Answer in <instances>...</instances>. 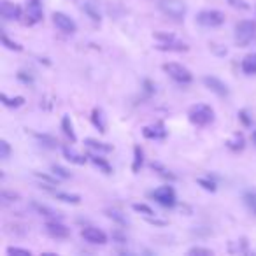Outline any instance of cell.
Wrapping results in <instances>:
<instances>
[{"label": "cell", "instance_id": "cell-1", "mask_svg": "<svg viewBox=\"0 0 256 256\" xmlns=\"http://www.w3.org/2000/svg\"><path fill=\"white\" fill-rule=\"evenodd\" d=\"M188 118L196 126H207V124L214 121V110L207 104H196V106L190 107Z\"/></svg>", "mask_w": 256, "mask_h": 256}, {"label": "cell", "instance_id": "cell-2", "mask_svg": "<svg viewBox=\"0 0 256 256\" xmlns=\"http://www.w3.org/2000/svg\"><path fill=\"white\" fill-rule=\"evenodd\" d=\"M256 37V23L251 20H244V22L237 23L235 26V40L238 46H248L249 42H252Z\"/></svg>", "mask_w": 256, "mask_h": 256}, {"label": "cell", "instance_id": "cell-3", "mask_svg": "<svg viewBox=\"0 0 256 256\" xmlns=\"http://www.w3.org/2000/svg\"><path fill=\"white\" fill-rule=\"evenodd\" d=\"M158 8L165 16L176 20V22H181L186 14V4L182 0H160Z\"/></svg>", "mask_w": 256, "mask_h": 256}, {"label": "cell", "instance_id": "cell-4", "mask_svg": "<svg viewBox=\"0 0 256 256\" xmlns=\"http://www.w3.org/2000/svg\"><path fill=\"white\" fill-rule=\"evenodd\" d=\"M164 70L174 79L176 82L179 84H188V82L193 81V76L184 65L181 64H176V62H170V64H165L164 65Z\"/></svg>", "mask_w": 256, "mask_h": 256}, {"label": "cell", "instance_id": "cell-5", "mask_svg": "<svg viewBox=\"0 0 256 256\" xmlns=\"http://www.w3.org/2000/svg\"><path fill=\"white\" fill-rule=\"evenodd\" d=\"M196 23L207 26V28H216L224 23V14L216 9H206V11H200L196 14Z\"/></svg>", "mask_w": 256, "mask_h": 256}, {"label": "cell", "instance_id": "cell-6", "mask_svg": "<svg viewBox=\"0 0 256 256\" xmlns=\"http://www.w3.org/2000/svg\"><path fill=\"white\" fill-rule=\"evenodd\" d=\"M151 196H153L154 200H156L160 206L164 207H174L176 204H178V200H176V192L172 186H160V188H156L153 193H151Z\"/></svg>", "mask_w": 256, "mask_h": 256}, {"label": "cell", "instance_id": "cell-7", "mask_svg": "<svg viewBox=\"0 0 256 256\" xmlns=\"http://www.w3.org/2000/svg\"><path fill=\"white\" fill-rule=\"evenodd\" d=\"M53 23L56 25V28L62 30L64 34H74L76 30H78L76 22L70 18V16L65 14V12H54V14H53Z\"/></svg>", "mask_w": 256, "mask_h": 256}, {"label": "cell", "instance_id": "cell-8", "mask_svg": "<svg viewBox=\"0 0 256 256\" xmlns=\"http://www.w3.org/2000/svg\"><path fill=\"white\" fill-rule=\"evenodd\" d=\"M81 237L84 238L86 242H90V244H96V246L107 244V235L104 234L102 230L95 228V226H86V228H82V230H81Z\"/></svg>", "mask_w": 256, "mask_h": 256}, {"label": "cell", "instance_id": "cell-9", "mask_svg": "<svg viewBox=\"0 0 256 256\" xmlns=\"http://www.w3.org/2000/svg\"><path fill=\"white\" fill-rule=\"evenodd\" d=\"M202 81H204V84H206V88H209L210 92L216 93L218 96H228V93H230L228 86L224 84L221 79L214 78V76H206Z\"/></svg>", "mask_w": 256, "mask_h": 256}, {"label": "cell", "instance_id": "cell-10", "mask_svg": "<svg viewBox=\"0 0 256 256\" xmlns=\"http://www.w3.org/2000/svg\"><path fill=\"white\" fill-rule=\"evenodd\" d=\"M44 228H46L48 235H51L53 238H67L68 235H70V230H68L65 224H62L58 220L48 221V223L44 224Z\"/></svg>", "mask_w": 256, "mask_h": 256}, {"label": "cell", "instance_id": "cell-11", "mask_svg": "<svg viewBox=\"0 0 256 256\" xmlns=\"http://www.w3.org/2000/svg\"><path fill=\"white\" fill-rule=\"evenodd\" d=\"M0 14L4 20H20L22 18V9H20V6L12 4L9 0H4L0 4Z\"/></svg>", "mask_w": 256, "mask_h": 256}, {"label": "cell", "instance_id": "cell-12", "mask_svg": "<svg viewBox=\"0 0 256 256\" xmlns=\"http://www.w3.org/2000/svg\"><path fill=\"white\" fill-rule=\"evenodd\" d=\"M144 137H148V139H164L165 136H167V130H165V124L162 123V121H158L156 124H151V126H146L142 130Z\"/></svg>", "mask_w": 256, "mask_h": 256}, {"label": "cell", "instance_id": "cell-13", "mask_svg": "<svg viewBox=\"0 0 256 256\" xmlns=\"http://www.w3.org/2000/svg\"><path fill=\"white\" fill-rule=\"evenodd\" d=\"M42 20V9H40L39 0H30L28 4V25L40 22Z\"/></svg>", "mask_w": 256, "mask_h": 256}, {"label": "cell", "instance_id": "cell-14", "mask_svg": "<svg viewBox=\"0 0 256 256\" xmlns=\"http://www.w3.org/2000/svg\"><path fill=\"white\" fill-rule=\"evenodd\" d=\"M156 50H160V51H178V53H181V51H188V46H186L184 42H179L178 39H172V40H167V42H158Z\"/></svg>", "mask_w": 256, "mask_h": 256}, {"label": "cell", "instance_id": "cell-15", "mask_svg": "<svg viewBox=\"0 0 256 256\" xmlns=\"http://www.w3.org/2000/svg\"><path fill=\"white\" fill-rule=\"evenodd\" d=\"M242 67V72L248 76H254L256 74V53H249L244 56V60H242L240 64Z\"/></svg>", "mask_w": 256, "mask_h": 256}, {"label": "cell", "instance_id": "cell-16", "mask_svg": "<svg viewBox=\"0 0 256 256\" xmlns=\"http://www.w3.org/2000/svg\"><path fill=\"white\" fill-rule=\"evenodd\" d=\"M32 209L37 210L40 216H46V218H51V220H60V212L48 206H42V204H37V202H32Z\"/></svg>", "mask_w": 256, "mask_h": 256}, {"label": "cell", "instance_id": "cell-17", "mask_svg": "<svg viewBox=\"0 0 256 256\" xmlns=\"http://www.w3.org/2000/svg\"><path fill=\"white\" fill-rule=\"evenodd\" d=\"M64 156H65V160H68L70 164H76V165H84L86 162H88V158L86 156H82V154H79V153H76L74 150H70V148H64Z\"/></svg>", "mask_w": 256, "mask_h": 256}, {"label": "cell", "instance_id": "cell-18", "mask_svg": "<svg viewBox=\"0 0 256 256\" xmlns=\"http://www.w3.org/2000/svg\"><path fill=\"white\" fill-rule=\"evenodd\" d=\"M244 146H246L244 136H242V134H238V132L234 134V136L226 140V148H228V150H232V151H242V150H244Z\"/></svg>", "mask_w": 256, "mask_h": 256}, {"label": "cell", "instance_id": "cell-19", "mask_svg": "<svg viewBox=\"0 0 256 256\" xmlns=\"http://www.w3.org/2000/svg\"><path fill=\"white\" fill-rule=\"evenodd\" d=\"M36 139L40 142V146L48 148V150H56L60 144H58V140L54 139L53 136H48V134H36Z\"/></svg>", "mask_w": 256, "mask_h": 256}, {"label": "cell", "instance_id": "cell-20", "mask_svg": "<svg viewBox=\"0 0 256 256\" xmlns=\"http://www.w3.org/2000/svg\"><path fill=\"white\" fill-rule=\"evenodd\" d=\"M144 164V151L142 148L139 146V144H136L134 146V164H132V170L134 172H139L140 167H142Z\"/></svg>", "mask_w": 256, "mask_h": 256}, {"label": "cell", "instance_id": "cell-21", "mask_svg": "<svg viewBox=\"0 0 256 256\" xmlns=\"http://www.w3.org/2000/svg\"><path fill=\"white\" fill-rule=\"evenodd\" d=\"M88 158L93 162V165H95V167H98L100 170L104 172V174H110V172H112V167H110L109 162H107L106 158H100L98 154H90Z\"/></svg>", "mask_w": 256, "mask_h": 256}, {"label": "cell", "instance_id": "cell-22", "mask_svg": "<svg viewBox=\"0 0 256 256\" xmlns=\"http://www.w3.org/2000/svg\"><path fill=\"white\" fill-rule=\"evenodd\" d=\"M84 144L88 148H92V150L100 151V153H109V151H112V146H110V144L100 142V140H96V139H86Z\"/></svg>", "mask_w": 256, "mask_h": 256}, {"label": "cell", "instance_id": "cell-23", "mask_svg": "<svg viewBox=\"0 0 256 256\" xmlns=\"http://www.w3.org/2000/svg\"><path fill=\"white\" fill-rule=\"evenodd\" d=\"M54 198L62 200L65 204H79L81 202V196L79 195H72V193H64V192H53Z\"/></svg>", "mask_w": 256, "mask_h": 256}, {"label": "cell", "instance_id": "cell-24", "mask_svg": "<svg viewBox=\"0 0 256 256\" xmlns=\"http://www.w3.org/2000/svg\"><path fill=\"white\" fill-rule=\"evenodd\" d=\"M62 130H64V134L68 137V139L72 140V142H76V134H74V128H72V123H70V118L65 114L64 120H62Z\"/></svg>", "mask_w": 256, "mask_h": 256}, {"label": "cell", "instance_id": "cell-25", "mask_svg": "<svg viewBox=\"0 0 256 256\" xmlns=\"http://www.w3.org/2000/svg\"><path fill=\"white\" fill-rule=\"evenodd\" d=\"M82 11H84L86 14L90 16V20H92V22L100 23V12H98V9H96L93 4H90V2H86V4H82Z\"/></svg>", "mask_w": 256, "mask_h": 256}, {"label": "cell", "instance_id": "cell-26", "mask_svg": "<svg viewBox=\"0 0 256 256\" xmlns=\"http://www.w3.org/2000/svg\"><path fill=\"white\" fill-rule=\"evenodd\" d=\"M92 121H93V124H95L96 128H98L100 132H106V123H104V116H102V110L100 109H93V112H92Z\"/></svg>", "mask_w": 256, "mask_h": 256}, {"label": "cell", "instance_id": "cell-27", "mask_svg": "<svg viewBox=\"0 0 256 256\" xmlns=\"http://www.w3.org/2000/svg\"><path fill=\"white\" fill-rule=\"evenodd\" d=\"M0 98H2L4 106H8V107H20V106H23V104H25V98H23V96H14V98H9L6 93H2V95H0Z\"/></svg>", "mask_w": 256, "mask_h": 256}, {"label": "cell", "instance_id": "cell-28", "mask_svg": "<svg viewBox=\"0 0 256 256\" xmlns=\"http://www.w3.org/2000/svg\"><path fill=\"white\" fill-rule=\"evenodd\" d=\"M244 204L252 214H256V192H246L244 193Z\"/></svg>", "mask_w": 256, "mask_h": 256}, {"label": "cell", "instance_id": "cell-29", "mask_svg": "<svg viewBox=\"0 0 256 256\" xmlns=\"http://www.w3.org/2000/svg\"><path fill=\"white\" fill-rule=\"evenodd\" d=\"M106 214L110 218V220H114L116 223H120V224H128V220L123 216V214L120 212L118 209H107L106 210Z\"/></svg>", "mask_w": 256, "mask_h": 256}, {"label": "cell", "instance_id": "cell-30", "mask_svg": "<svg viewBox=\"0 0 256 256\" xmlns=\"http://www.w3.org/2000/svg\"><path fill=\"white\" fill-rule=\"evenodd\" d=\"M151 168H153L154 172H158V174H160L162 178H165V179H172V181H174V179H176V176L172 174L170 170H167V168H165L164 165H160V164H151Z\"/></svg>", "mask_w": 256, "mask_h": 256}, {"label": "cell", "instance_id": "cell-31", "mask_svg": "<svg viewBox=\"0 0 256 256\" xmlns=\"http://www.w3.org/2000/svg\"><path fill=\"white\" fill-rule=\"evenodd\" d=\"M51 172H53L56 178H60V179H70V172L67 170V168H64V167H60V165H53L51 167Z\"/></svg>", "mask_w": 256, "mask_h": 256}, {"label": "cell", "instance_id": "cell-32", "mask_svg": "<svg viewBox=\"0 0 256 256\" xmlns=\"http://www.w3.org/2000/svg\"><path fill=\"white\" fill-rule=\"evenodd\" d=\"M134 210H137V212L144 214V216L151 218L154 214V210L151 209L150 206H146V204H134Z\"/></svg>", "mask_w": 256, "mask_h": 256}, {"label": "cell", "instance_id": "cell-33", "mask_svg": "<svg viewBox=\"0 0 256 256\" xmlns=\"http://www.w3.org/2000/svg\"><path fill=\"white\" fill-rule=\"evenodd\" d=\"M20 198L18 193L14 192H8V190H4L2 192V195H0V200H2V204H9V202H16V200Z\"/></svg>", "mask_w": 256, "mask_h": 256}, {"label": "cell", "instance_id": "cell-34", "mask_svg": "<svg viewBox=\"0 0 256 256\" xmlns=\"http://www.w3.org/2000/svg\"><path fill=\"white\" fill-rule=\"evenodd\" d=\"M9 156H11V146H9L8 140H0V158L8 160Z\"/></svg>", "mask_w": 256, "mask_h": 256}, {"label": "cell", "instance_id": "cell-35", "mask_svg": "<svg viewBox=\"0 0 256 256\" xmlns=\"http://www.w3.org/2000/svg\"><path fill=\"white\" fill-rule=\"evenodd\" d=\"M196 182H198V184L202 186L204 190H207V192H216V182L210 181V179L200 178V179H196Z\"/></svg>", "mask_w": 256, "mask_h": 256}, {"label": "cell", "instance_id": "cell-36", "mask_svg": "<svg viewBox=\"0 0 256 256\" xmlns=\"http://www.w3.org/2000/svg\"><path fill=\"white\" fill-rule=\"evenodd\" d=\"M2 42H4V46L8 48V50H14V51H22L23 48L20 46L18 42H12L11 39H9L8 36H6V34H2Z\"/></svg>", "mask_w": 256, "mask_h": 256}, {"label": "cell", "instance_id": "cell-37", "mask_svg": "<svg viewBox=\"0 0 256 256\" xmlns=\"http://www.w3.org/2000/svg\"><path fill=\"white\" fill-rule=\"evenodd\" d=\"M154 39L158 40V42H167V40H172V39H176L172 34H165V32H154Z\"/></svg>", "mask_w": 256, "mask_h": 256}, {"label": "cell", "instance_id": "cell-38", "mask_svg": "<svg viewBox=\"0 0 256 256\" xmlns=\"http://www.w3.org/2000/svg\"><path fill=\"white\" fill-rule=\"evenodd\" d=\"M237 248H230V251L232 252H246V249H248V242H246V238H240V244H238V240L237 242H234Z\"/></svg>", "mask_w": 256, "mask_h": 256}, {"label": "cell", "instance_id": "cell-39", "mask_svg": "<svg viewBox=\"0 0 256 256\" xmlns=\"http://www.w3.org/2000/svg\"><path fill=\"white\" fill-rule=\"evenodd\" d=\"M188 254H204V256H210L212 251L210 249H206V248H192L188 251Z\"/></svg>", "mask_w": 256, "mask_h": 256}, {"label": "cell", "instance_id": "cell-40", "mask_svg": "<svg viewBox=\"0 0 256 256\" xmlns=\"http://www.w3.org/2000/svg\"><path fill=\"white\" fill-rule=\"evenodd\" d=\"M8 252H9V254H23V256L32 254V251H30V249H22V248H9Z\"/></svg>", "mask_w": 256, "mask_h": 256}, {"label": "cell", "instance_id": "cell-41", "mask_svg": "<svg viewBox=\"0 0 256 256\" xmlns=\"http://www.w3.org/2000/svg\"><path fill=\"white\" fill-rule=\"evenodd\" d=\"M228 4H230L232 8H237V9H249L246 0H228Z\"/></svg>", "mask_w": 256, "mask_h": 256}, {"label": "cell", "instance_id": "cell-42", "mask_svg": "<svg viewBox=\"0 0 256 256\" xmlns=\"http://www.w3.org/2000/svg\"><path fill=\"white\" fill-rule=\"evenodd\" d=\"M36 178H37V179H40V181H44V182H50V184H56V179L51 178V176L39 174V172H36Z\"/></svg>", "mask_w": 256, "mask_h": 256}, {"label": "cell", "instance_id": "cell-43", "mask_svg": "<svg viewBox=\"0 0 256 256\" xmlns=\"http://www.w3.org/2000/svg\"><path fill=\"white\" fill-rule=\"evenodd\" d=\"M238 120H240L242 123L246 124V126H249V124L252 123V121H251V118L248 116V112H246V110H240V112H238Z\"/></svg>", "mask_w": 256, "mask_h": 256}, {"label": "cell", "instance_id": "cell-44", "mask_svg": "<svg viewBox=\"0 0 256 256\" xmlns=\"http://www.w3.org/2000/svg\"><path fill=\"white\" fill-rule=\"evenodd\" d=\"M112 238L120 242V244H126V237H124V235L121 234V232H118V230L112 232Z\"/></svg>", "mask_w": 256, "mask_h": 256}, {"label": "cell", "instance_id": "cell-45", "mask_svg": "<svg viewBox=\"0 0 256 256\" xmlns=\"http://www.w3.org/2000/svg\"><path fill=\"white\" fill-rule=\"evenodd\" d=\"M18 79H20V81H23V82H26V84H30V82L34 81L32 76H26V72H18Z\"/></svg>", "mask_w": 256, "mask_h": 256}, {"label": "cell", "instance_id": "cell-46", "mask_svg": "<svg viewBox=\"0 0 256 256\" xmlns=\"http://www.w3.org/2000/svg\"><path fill=\"white\" fill-rule=\"evenodd\" d=\"M252 139H254V142H256V130H254V134H252Z\"/></svg>", "mask_w": 256, "mask_h": 256}]
</instances>
